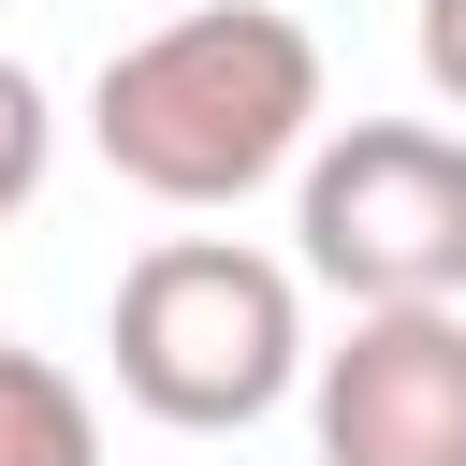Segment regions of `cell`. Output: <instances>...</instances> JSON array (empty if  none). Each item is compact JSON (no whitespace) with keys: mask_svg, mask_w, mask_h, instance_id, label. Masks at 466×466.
<instances>
[{"mask_svg":"<svg viewBox=\"0 0 466 466\" xmlns=\"http://www.w3.org/2000/svg\"><path fill=\"white\" fill-rule=\"evenodd\" d=\"M306 131H320V44L277 0H204L116 44L87 87V146L146 204H248L262 175L306 160Z\"/></svg>","mask_w":466,"mask_h":466,"instance_id":"6da1fadb","label":"cell"},{"mask_svg":"<svg viewBox=\"0 0 466 466\" xmlns=\"http://www.w3.org/2000/svg\"><path fill=\"white\" fill-rule=\"evenodd\" d=\"M306 379V291L291 262L233 233H175L116 277V393L175 437H233Z\"/></svg>","mask_w":466,"mask_h":466,"instance_id":"7a4b0ae2","label":"cell"},{"mask_svg":"<svg viewBox=\"0 0 466 466\" xmlns=\"http://www.w3.org/2000/svg\"><path fill=\"white\" fill-rule=\"evenodd\" d=\"M291 233H306V277L350 291V320H379V306H466V131H437V116H350L335 146H306Z\"/></svg>","mask_w":466,"mask_h":466,"instance_id":"3957f363","label":"cell"},{"mask_svg":"<svg viewBox=\"0 0 466 466\" xmlns=\"http://www.w3.org/2000/svg\"><path fill=\"white\" fill-rule=\"evenodd\" d=\"M320 466H466V306H379L306 364Z\"/></svg>","mask_w":466,"mask_h":466,"instance_id":"277c9868","label":"cell"},{"mask_svg":"<svg viewBox=\"0 0 466 466\" xmlns=\"http://www.w3.org/2000/svg\"><path fill=\"white\" fill-rule=\"evenodd\" d=\"M0 466H102V408L73 393V364L0 335Z\"/></svg>","mask_w":466,"mask_h":466,"instance_id":"5b68a950","label":"cell"},{"mask_svg":"<svg viewBox=\"0 0 466 466\" xmlns=\"http://www.w3.org/2000/svg\"><path fill=\"white\" fill-rule=\"evenodd\" d=\"M44 160H58V116H44V73L29 58H0V218L44 189Z\"/></svg>","mask_w":466,"mask_h":466,"instance_id":"8992f818","label":"cell"},{"mask_svg":"<svg viewBox=\"0 0 466 466\" xmlns=\"http://www.w3.org/2000/svg\"><path fill=\"white\" fill-rule=\"evenodd\" d=\"M422 87L466 116V0H422Z\"/></svg>","mask_w":466,"mask_h":466,"instance_id":"52a82bcc","label":"cell"}]
</instances>
